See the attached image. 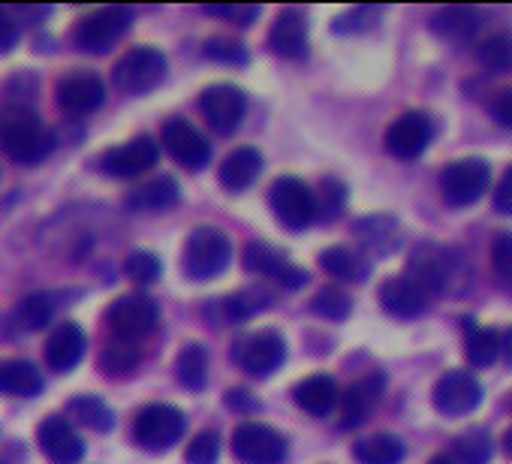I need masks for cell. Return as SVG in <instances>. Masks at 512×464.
Instances as JSON below:
<instances>
[{
    "mask_svg": "<svg viewBox=\"0 0 512 464\" xmlns=\"http://www.w3.org/2000/svg\"><path fill=\"white\" fill-rule=\"evenodd\" d=\"M244 266L256 275H266L269 281H275L287 290H299L308 284V272L299 269L287 254H281L278 248H272L266 242H250L244 248Z\"/></svg>",
    "mask_w": 512,
    "mask_h": 464,
    "instance_id": "cell-14",
    "label": "cell"
},
{
    "mask_svg": "<svg viewBox=\"0 0 512 464\" xmlns=\"http://www.w3.org/2000/svg\"><path fill=\"white\" fill-rule=\"evenodd\" d=\"M488 109H491V118H494L500 127L512 130V88H503V91H497Z\"/></svg>",
    "mask_w": 512,
    "mask_h": 464,
    "instance_id": "cell-47",
    "label": "cell"
},
{
    "mask_svg": "<svg viewBox=\"0 0 512 464\" xmlns=\"http://www.w3.org/2000/svg\"><path fill=\"white\" fill-rule=\"evenodd\" d=\"M353 229L362 239V245L377 251V254H389L398 245V223L389 214H371V217L359 220Z\"/></svg>",
    "mask_w": 512,
    "mask_h": 464,
    "instance_id": "cell-31",
    "label": "cell"
},
{
    "mask_svg": "<svg viewBox=\"0 0 512 464\" xmlns=\"http://www.w3.org/2000/svg\"><path fill=\"white\" fill-rule=\"evenodd\" d=\"M458 272V254L440 245H419L410 257V278L428 293L437 296L446 290L452 275Z\"/></svg>",
    "mask_w": 512,
    "mask_h": 464,
    "instance_id": "cell-11",
    "label": "cell"
},
{
    "mask_svg": "<svg viewBox=\"0 0 512 464\" xmlns=\"http://www.w3.org/2000/svg\"><path fill=\"white\" fill-rule=\"evenodd\" d=\"M163 145L187 169H202L211 160V142L187 118H169L163 124Z\"/></svg>",
    "mask_w": 512,
    "mask_h": 464,
    "instance_id": "cell-18",
    "label": "cell"
},
{
    "mask_svg": "<svg viewBox=\"0 0 512 464\" xmlns=\"http://www.w3.org/2000/svg\"><path fill=\"white\" fill-rule=\"evenodd\" d=\"M434 139V121L425 112H404L386 130V151L398 160H416Z\"/></svg>",
    "mask_w": 512,
    "mask_h": 464,
    "instance_id": "cell-13",
    "label": "cell"
},
{
    "mask_svg": "<svg viewBox=\"0 0 512 464\" xmlns=\"http://www.w3.org/2000/svg\"><path fill=\"white\" fill-rule=\"evenodd\" d=\"M383 386H386V377H383L380 371H377V374H368V377H362V380H356V383L338 398V401H341V425H344V428L362 425V422L371 416L374 404L380 401Z\"/></svg>",
    "mask_w": 512,
    "mask_h": 464,
    "instance_id": "cell-23",
    "label": "cell"
},
{
    "mask_svg": "<svg viewBox=\"0 0 512 464\" xmlns=\"http://www.w3.org/2000/svg\"><path fill=\"white\" fill-rule=\"evenodd\" d=\"M43 392V374L34 362L25 359H4L0 362V395L34 398Z\"/></svg>",
    "mask_w": 512,
    "mask_h": 464,
    "instance_id": "cell-26",
    "label": "cell"
},
{
    "mask_svg": "<svg viewBox=\"0 0 512 464\" xmlns=\"http://www.w3.org/2000/svg\"><path fill=\"white\" fill-rule=\"evenodd\" d=\"M491 266L506 290H512V232H497L491 242Z\"/></svg>",
    "mask_w": 512,
    "mask_h": 464,
    "instance_id": "cell-45",
    "label": "cell"
},
{
    "mask_svg": "<svg viewBox=\"0 0 512 464\" xmlns=\"http://www.w3.org/2000/svg\"><path fill=\"white\" fill-rule=\"evenodd\" d=\"M428 464H452V458H449V455H443V452H440V455H434V458H431V461H428Z\"/></svg>",
    "mask_w": 512,
    "mask_h": 464,
    "instance_id": "cell-54",
    "label": "cell"
},
{
    "mask_svg": "<svg viewBox=\"0 0 512 464\" xmlns=\"http://www.w3.org/2000/svg\"><path fill=\"white\" fill-rule=\"evenodd\" d=\"M476 58L491 73H509L512 70V37L509 34H491L479 43Z\"/></svg>",
    "mask_w": 512,
    "mask_h": 464,
    "instance_id": "cell-39",
    "label": "cell"
},
{
    "mask_svg": "<svg viewBox=\"0 0 512 464\" xmlns=\"http://www.w3.org/2000/svg\"><path fill=\"white\" fill-rule=\"evenodd\" d=\"M52 317H55V299H52V293H31V296H25L16 305V320L28 332L46 329L52 323Z\"/></svg>",
    "mask_w": 512,
    "mask_h": 464,
    "instance_id": "cell-35",
    "label": "cell"
},
{
    "mask_svg": "<svg viewBox=\"0 0 512 464\" xmlns=\"http://www.w3.org/2000/svg\"><path fill=\"white\" fill-rule=\"evenodd\" d=\"M19 43V25L10 19V13L0 10V52H10Z\"/></svg>",
    "mask_w": 512,
    "mask_h": 464,
    "instance_id": "cell-50",
    "label": "cell"
},
{
    "mask_svg": "<svg viewBox=\"0 0 512 464\" xmlns=\"http://www.w3.org/2000/svg\"><path fill=\"white\" fill-rule=\"evenodd\" d=\"M157 320H160V308L148 293L118 296L106 311V323H109L112 335L121 341H136V338L148 335L157 326Z\"/></svg>",
    "mask_w": 512,
    "mask_h": 464,
    "instance_id": "cell-8",
    "label": "cell"
},
{
    "mask_svg": "<svg viewBox=\"0 0 512 464\" xmlns=\"http://www.w3.org/2000/svg\"><path fill=\"white\" fill-rule=\"evenodd\" d=\"M229 257H232V245H229V239L223 236V232L214 229V226H199L187 236L181 263H184L187 278L211 281V278L226 272Z\"/></svg>",
    "mask_w": 512,
    "mask_h": 464,
    "instance_id": "cell-2",
    "label": "cell"
},
{
    "mask_svg": "<svg viewBox=\"0 0 512 464\" xmlns=\"http://www.w3.org/2000/svg\"><path fill=\"white\" fill-rule=\"evenodd\" d=\"M139 359H142V353H139L136 341H121V338H115V341L106 344L103 362H100V365H103V371L112 374V377H127V374L136 371Z\"/></svg>",
    "mask_w": 512,
    "mask_h": 464,
    "instance_id": "cell-38",
    "label": "cell"
},
{
    "mask_svg": "<svg viewBox=\"0 0 512 464\" xmlns=\"http://www.w3.org/2000/svg\"><path fill=\"white\" fill-rule=\"evenodd\" d=\"M85 350H88L85 329L79 323H61V326L52 329V335H49V341L43 347V356H46V365L55 374H67L82 362Z\"/></svg>",
    "mask_w": 512,
    "mask_h": 464,
    "instance_id": "cell-20",
    "label": "cell"
},
{
    "mask_svg": "<svg viewBox=\"0 0 512 464\" xmlns=\"http://www.w3.org/2000/svg\"><path fill=\"white\" fill-rule=\"evenodd\" d=\"M464 353H467V359H470L473 368H488L500 356V332L497 329H488V326L467 323Z\"/></svg>",
    "mask_w": 512,
    "mask_h": 464,
    "instance_id": "cell-33",
    "label": "cell"
},
{
    "mask_svg": "<svg viewBox=\"0 0 512 464\" xmlns=\"http://www.w3.org/2000/svg\"><path fill=\"white\" fill-rule=\"evenodd\" d=\"M314 199H317V217L320 220H332V217L341 214V208L347 202V187L338 178H323L317 193H314Z\"/></svg>",
    "mask_w": 512,
    "mask_h": 464,
    "instance_id": "cell-42",
    "label": "cell"
},
{
    "mask_svg": "<svg viewBox=\"0 0 512 464\" xmlns=\"http://www.w3.org/2000/svg\"><path fill=\"white\" fill-rule=\"evenodd\" d=\"M202 55L214 64H229V67H244L250 61L247 49L238 43V40H229V37H211L202 49Z\"/></svg>",
    "mask_w": 512,
    "mask_h": 464,
    "instance_id": "cell-43",
    "label": "cell"
},
{
    "mask_svg": "<svg viewBox=\"0 0 512 464\" xmlns=\"http://www.w3.org/2000/svg\"><path fill=\"white\" fill-rule=\"evenodd\" d=\"M178 181L172 175H160V178H151L148 184L136 187L130 196H127V208L133 211H163L169 205L178 202Z\"/></svg>",
    "mask_w": 512,
    "mask_h": 464,
    "instance_id": "cell-28",
    "label": "cell"
},
{
    "mask_svg": "<svg viewBox=\"0 0 512 464\" xmlns=\"http://www.w3.org/2000/svg\"><path fill=\"white\" fill-rule=\"evenodd\" d=\"M37 440L55 464H79L85 458V440L64 413L46 416L37 428Z\"/></svg>",
    "mask_w": 512,
    "mask_h": 464,
    "instance_id": "cell-16",
    "label": "cell"
},
{
    "mask_svg": "<svg viewBox=\"0 0 512 464\" xmlns=\"http://www.w3.org/2000/svg\"><path fill=\"white\" fill-rule=\"evenodd\" d=\"M184 458H187V464H217V458H220V434L214 428L199 431L190 440Z\"/></svg>",
    "mask_w": 512,
    "mask_h": 464,
    "instance_id": "cell-44",
    "label": "cell"
},
{
    "mask_svg": "<svg viewBox=\"0 0 512 464\" xmlns=\"http://www.w3.org/2000/svg\"><path fill=\"white\" fill-rule=\"evenodd\" d=\"M491 184V166L482 157H461L440 172V190L446 205L467 208L482 199Z\"/></svg>",
    "mask_w": 512,
    "mask_h": 464,
    "instance_id": "cell-4",
    "label": "cell"
},
{
    "mask_svg": "<svg viewBox=\"0 0 512 464\" xmlns=\"http://www.w3.org/2000/svg\"><path fill=\"white\" fill-rule=\"evenodd\" d=\"M320 266L332 278L347 281V284H359V281H365L371 275L368 260L359 251H353V248H329V251H323L320 254Z\"/></svg>",
    "mask_w": 512,
    "mask_h": 464,
    "instance_id": "cell-30",
    "label": "cell"
},
{
    "mask_svg": "<svg viewBox=\"0 0 512 464\" xmlns=\"http://www.w3.org/2000/svg\"><path fill=\"white\" fill-rule=\"evenodd\" d=\"M0 464H4V461H0Z\"/></svg>",
    "mask_w": 512,
    "mask_h": 464,
    "instance_id": "cell-55",
    "label": "cell"
},
{
    "mask_svg": "<svg viewBox=\"0 0 512 464\" xmlns=\"http://www.w3.org/2000/svg\"><path fill=\"white\" fill-rule=\"evenodd\" d=\"M482 404V386L470 371H446L434 386V407L443 416H467Z\"/></svg>",
    "mask_w": 512,
    "mask_h": 464,
    "instance_id": "cell-15",
    "label": "cell"
},
{
    "mask_svg": "<svg viewBox=\"0 0 512 464\" xmlns=\"http://www.w3.org/2000/svg\"><path fill=\"white\" fill-rule=\"evenodd\" d=\"M133 13L124 7H106L88 19H82L73 31V43L88 55H106L127 31H130Z\"/></svg>",
    "mask_w": 512,
    "mask_h": 464,
    "instance_id": "cell-9",
    "label": "cell"
},
{
    "mask_svg": "<svg viewBox=\"0 0 512 464\" xmlns=\"http://www.w3.org/2000/svg\"><path fill=\"white\" fill-rule=\"evenodd\" d=\"M500 353L506 356V362L512 365V326L500 335Z\"/></svg>",
    "mask_w": 512,
    "mask_h": 464,
    "instance_id": "cell-52",
    "label": "cell"
},
{
    "mask_svg": "<svg viewBox=\"0 0 512 464\" xmlns=\"http://www.w3.org/2000/svg\"><path fill=\"white\" fill-rule=\"evenodd\" d=\"M199 109H202L205 121L211 124V130H217L220 136H229L247 112V97L241 88L220 82V85H211L202 91Z\"/></svg>",
    "mask_w": 512,
    "mask_h": 464,
    "instance_id": "cell-12",
    "label": "cell"
},
{
    "mask_svg": "<svg viewBox=\"0 0 512 464\" xmlns=\"http://www.w3.org/2000/svg\"><path fill=\"white\" fill-rule=\"evenodd\" d=\"M160 157V148L151 136H136L127 145H115L100 157V169L112 178H136L151 169Z\"/></svg>",
    "mask_w": 512,
    "mask_h": 464,
    "instance_id": "cell-19",
    "label": "cell"
},
{
    "mask_svg": "<svg viewBox=\"0 0 512 464\" xmlns=\"http://www.w3.org/2000/svg\"><path fill=\"white\" fill-rule=\"evenodd\" d=\"M208 16H217V19H226L232 25H253L256 19H260V7H205Z\"/></svg>",
    "mask_w": 512,
    "mask_h": 464,
    "instance_id": "cell-46",
    "label": "cell"
},
{
    "mask_svg": "<svg viewBox=\"0 0 512 464\" xmlns=\"http://www.w3.org/2000/svg\"><path fill=\"white\" fill-rule=\"evenodd\" d=\"M175 374H178L181 386H187L193 392L205 389V380H208V350L202 344H187L178 353Z\"/></svg>",
    "mask_w": 512,
    "mask_h": 464,
    "instance_id": "cell-34",
    "label": "cell"
},
{
    "mask_svg": "<svg viewBox=\"0 0 512 464\" xmlns=\"http://www.w3.org/2000/svg\"><path fill=\"white\" fill-rule=\"evenodd\" d=\"M428 299H431V296H428L410 275H395V278H389V281L380 287V302H383V308H386L392 317H398V320H413V317H419V314L425 311Z\"/></svg>",
    "mask_w": 512,
    "mask_h": 464,
    "instance_id": "cell-22",
    "label": "cell"
},
{
    "mask_svg": "<svg viewBox=\"0 0 512 464\" xmlns=\"http://www.w3.org/2000/svg\"><path fill=\"white\" fill-rule=\"evenodd\" d=\"M275 305V296L263 287H250V290H238L232 296H226L220 302V314L226 323H244L250 317H256L260 311L272 308Z\"/></svg>",
    "mask_w": 512,
    "mask_h": 464,
    "instance_id": "cell-29",
    "label": "cell"
},
{
    "mask_svg": "<svg viewBox=\"0 0 512 464\" xmlns=\"http://www.w3.org/2000/svg\"><path fill=\"white\" fill-rule=\"evenodd\" d=\"M106 103V85L97 73L79 70L58 82V106L67 115H94Z\"/></svg>",
    "mask_w": 512,
    "mask_h": 464,
    "instance_id": "cell-17",
    "label": "cell"
},
{
    "mask_svg": "<svg viewBox=\"0 0 512 464\" xmlns=\"http://www.w3.org/2000/svg\"><path fill=\"white\" fill-rule=\"evenodd\" d=\"M269 46L278 58H290V61L308 55V19L299 7H287L278 16L269 34Z\"/></svg>",
    "mask_w": 512,
    "mask_h": 464,
    "instance_id": "cell-21",
    "label": "cell"
},
{
    "mask_svg": "<svg viewBox=\"0 0 512 464\" xmlns=\"http://www.w3.org/2000/svg\"><path fill=\"white\" fill-rule=\"evenodd\" d=\"M377 16V10H356V13H350L347 19H338V25H335V31L338 34H344V31H365V28H371L374 19Z\"/></svg>",
    "mask_w": 512,
    "mask_h": 464,
    "instance_id": "cell-48",
    "label": "cell"
},
{
    "mask_svg": "<svg viewBox=\"0 0 512 464\" xmlns=\"http://www.w3.org/2000/svg\"><path fill=\"white\" fill-rule=\"evenodd\" d=\"M476 13L467 7H446L431 19V31L449 43H467L476 34Z\"/></svg>",
    "mask_w": 512,
    "mask_h": 464,
    "instance_id": "cell-32",
    "label": "cell"
},
{
    "mask_svg": "<svg viewBox=\"0 0 512 464\" xmlns=\"http://www.w3.org/2000/svg\"><path fill=\"white\" fill-rule=\"evenodd\" d=\"M0 148L16 163H40L52 154L55 136L40 115L13 106L0 112Z\"/></svg>",
    "mask_w": 512,
    "mask_h": 464,
    "instance_id": "cell-1",
    "label": "cell"
},
{
    "mask_svg": "<svg viewBox=\"0 0 512 464\" xmlns=\"http://www.w3.org/2000/svg\"><path fill=\"white\" fill-rule=\"evenodd\" d=\"M124 275H127L133 284L148 287V284H154V281L163 275V263H160V257L151 254V251H136V254H130V257L124 260Z\"/></svg>",
    "mask_w": 512,
    "mask_h": 464,
    "instance_id": "cell-41",
    "label": "cell"
},
{
    "mask_svg": "<svg viewBox=\"0 0 512 464\" xmlns=\"http://www.w3.org/2000/svg\"><path fill=\"white\" fill-rule=\"evenodd\" d=\"M287 437L263 422H244L232 434V452L244 464H281L287 458Z\"/></svg>",
    "mask_w": 512,
    "mask_h": 464,
    "instance_id": "cell-7",
    "label": "cell"
},
{
    "mask_svg": "<svg viewBox=\"0 0 512 464\" xmlns=\"http://www.w3.org/2000/svg\"><path fill=\"white\" fill-rule=\"evenodd\" d=\"M503 449H506V452L512 455V428H509V431L503 434Z\"/></svg>",
    "mask_w": 512,
    "mask_h": 464,
    "instance_id": "cell-53",
    "label": "cell"
},
{
    "mask_svg": "<svg viewBox=\"0 0 512 464\" xmlns=\"http://www.w3.org/2000/svg\"><path fill=\"white\" fill-rule=\"evenodd\" d=\"M494 208L500 214H512V166L503 172V178H500V184L494 190Z\"/></svg>",
    "mask_w": 512,
    "mask_h": 464,
    "instance_id": "cell-49",
    "label": "cell"
},
{
    "mask_svg": "<svg viewBox=\"0 0 512 464\" xmlns=\"http://www.w3.org/2000/svg\"><path fill=\"white\" fill-rule=\"evenodd\" d=\"M293 398H296V404H299L305 413L323 419V416H329V413L338 407L341 389H338V383H335L332 374H311V377H305V380L296 386Z\"/></svg>",
    "mask_w": 512,
    "mask_h": 464,
    "instance_id": "cell-24",
    "label": "cell"
},
{
    "mask_svg": "<svg viewBox=\"0 0 512 464\" xmlns=\"http://www.w3.org/2000/svg\"><path fill=\"white\" fill-rule=\"evenodd\" d=\"M311 311L320 314V317H326V320L341 323V320L350 317L353 299H350L347 290H341V287H323V290L311 299Z\"/></svg>",
    "mask_w": 512,
    "mask_h": 464,
    "instance_id": "cell-40",
    "label": "cell"
},
{
    "mask_svg": "<svg viewBox=\"0 0 512 464\" xmlns=\"http://www.w3.org/2000/svg\"><path fill=\"white\" fill-rule=\"evenodd\" d=\"M166 55L154 46H136L130 49L112 70L115 85L124 94H148L166 79Z\"/></svg>",
    "mask_w": 512,
    "mask_h": 464,
    "instance_id": "cell-6",
    "label": "cell"
},
{
    "mask_svg": "<svg viewBox=\"0 0 512 464\" xmlns=\"http://www.w3.org/2000/svg\"><path fill=\"white\" fill-rule=\"evenodd\" d=\"M491 437L485 431H464L452 443V464H488L491 461Z\"/></svg>",
    "mask_w": 512,
    "mask_h": 464,
    "instance_id": "cell-37",
    "label": "cell"
},
{
    "mask_svg": "<svg viewBox=\"0 0 512 464\" xmlns=\"http://www.w3.org/2000/svg\"><path fill=\"white\" fill-rule=\"evenodd\" d=\"M353 455L359 458V464H401L407 449L401 443V437L389 434V431H377V434H365L353 443Z\"/></svg>",
    "mask_w": 512,
    "mask_h": 464,
    "instance_id": "cell-27",
    "label": "cell"
},
{
    "mask_svg": "<svg viewBox=\"0 0 512 464\" xmlns=\"http://www.w3.org/2000/svg\"><path fill=\"white\" fill-rule=\"evenodd\" d=\"M263 166H266L263 154L256 151V148H250V145H244V148H235V151L220 163L217 178H220V184H223L226 190L238 193V190L250 187L256 178H260Z\"/></svg>",
    "mask_w": 512,
    "mask_h": 464,
    "instance_id": "cell-25",
    "label": "cell"
},
{
    "mask_svg": "<svg viewBox=\"0 0 512 464\" xmlns=\"http://www.w3.org/2000/svg\"><path fill=\"white\" fill-rule=\"evenodd\" d=\"M232 362L250 377H269L287 362V341L278 329H260L232 341Z\"/></svg>",
    "mask_w": 512,
    "mask_h": 464,
    "instance_id": "cell-3",
    "label": "cell"
},
{
    "mask_svg": "<svg viewBox=\"0 0 512 464\" xmlns=\"http://www.w3.org/2000/svg\"><path fill=\"white\" fill-rule=\"evenodd\" d=\"M67 407L76 413V419H79L82 425H88V428H94V431H112V425H115V413H112L109 404H106L103 398H97V395H76V398H70Z\"/></svg>",
    "mask_w": 512,
    "mask_h": 464,
    "instance_id": "cell-36",
    "label": "cell"
},
{
    "mask_svg": "<svg viewBox=\"0 0 512 464\" xmlns=\"http://www.w3.org/2000/svg\"><path fill=\"white\" fill-rule=\"evenodd\" d=\"M226 401H229V407H235V410H256V398L250 395V392H244V389H232L229 395H226Z\"/></svg>",
    "mask_w": 512,
    "mask_h": 464,
    "instance_id": "cell-51",
    "label": "cell"
},
{
    "mask_svg": "<svg viewBox=\"0 0 512 464\" xmlns=\"http://www.w3.org/2000/svg\"><path fill=\"white\" fill-rule=\"evenodd\" d=\"M269 199H272V208H275L278 220L287 229H305V226H311L317 220L314 190L302 178H296V175H281L272 184Z\"/></svg>",
    "mask_w": 512,
    "mask_h": 464,
    "instance_id": "cell-10",
    "label": "cell"
},
{
    "mask_svg": "<svg viewBox=\"0 0 512 464\" xmlns=\"http://www.w3.org/2000/svg\"><path fill=\"white\" fill-rule=\"evenodd\" d=\"M187 428V419L172 404H145L133 419V437L142 449L166 452L172 449Z\"/></svg>",
    "mask_w": 512,
    "mask_h": 464,
    "instance_id": "cell-5",
    "label": "cell"
}]
</instances>
